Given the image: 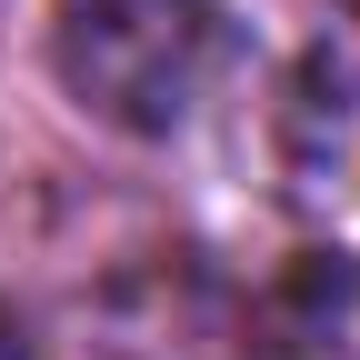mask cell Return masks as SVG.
Masks as SVG:
<instances>
[{
	"label": "cell",
	"instance_id": "obj_1",
	"mask_svg": "<svg viewBox=\"0 0 360 360\" xmlns=\"http://www.w3.org/2000/svg\"><path fill=\"white\" fill-rule=\"evenodd\" d=\"M220 51L210 0H51V60L80 110L120 130H170Z\"/></svg>",
	"mask_w": 360,
	"mask_h": 360
},
{
	"label": "cell",
	"instance_id": "obj_2",
	"mask_svg": "<svg viewBox=\"0 0 360 360\" xmlns=\"http://www.w3.org/2000/svg\"><path fill=\"white\" fill-rule=\"evenodd\" d=\"M0 360H30V340H20V321L0 310Z\"/></svg>",
	"mask_w": 360,
	"mask_h": 360
},
{
	"label": "cell",
	"instance_id": "obj_3",
	"mask_svg": "<svg viewBox=\"0 0 360 360\" xmlns=\"http://www.w3.org/2000/svg\"><path fill=\"white\" fill-rule=\"evenodd\" d=\"M350 11H360V0H350Z\"/></svg>",
	"mask_w": 360,
	"mask_h": 360
}]
</instances>
